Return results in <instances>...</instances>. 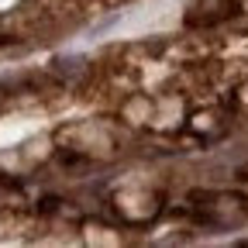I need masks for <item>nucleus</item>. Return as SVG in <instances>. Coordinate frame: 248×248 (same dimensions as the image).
<instances>
[]
</instances>
